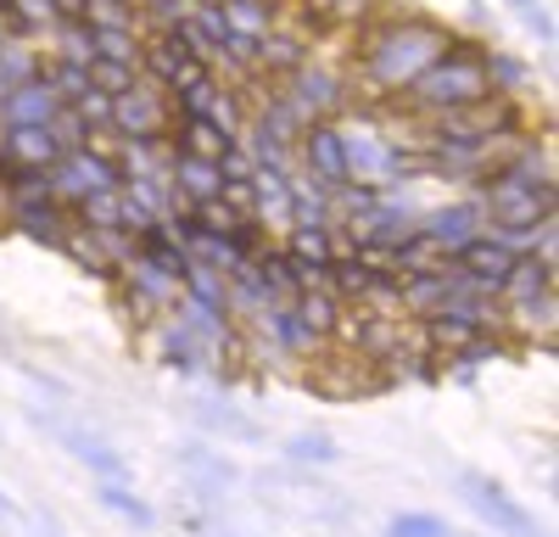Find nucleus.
<instances>
[{
	"mask_svg": "<svg viewBox=\"0 0 559 537\" xmlns=\"http://www.w3.org/2000/svg\"><path fill=\"white\" fill-rule=\"evenodd\" d=\"M453 45L459 39L442 23H426V17L381 23L364 39V79H369V90H403L414 73H426L442 51H453Z\"/></svg>",
	"mask_w": 559,
	"mask_h": 537,
	"instance_id": "f257e3e1",
	"label": "nucleus"
},
{
	"mask_svg": "<svg viewBox=\"0 0 559 537\" xmlns=\"http://www.w3.org/2000/svg\"><path fill=\"white\" fill-rule=\"evenodd\" d=\"M498 96L492 79H487V62L481 51H464V39L453 45V51H442L426 73H414L403 90H397V107L408 112H448V107H471V102H487Z\"/></svg>",
	"mask_w": 559,
	"mask_h": 537,
	"instance_id": "f03ea898",
	"label": "nucleus"
},
{
	"mask_svg": "<svg viewBox=\"0 0 559 537\" xmlns=\"http://www.w3.org/2000/svg\"><path fill=\"white\" fill-rule=\"evenodd\" d=\"M521 134V107L515 96H487L471 107H448V112H426V134L419 146H503Z\"/></svg>",
	"mask_w": 559,
	"mask_h": 537,
	"instance_id": "7ed1b4c3",
	"label": "nucleus"
},
{
	"mask_svg": "<svg viewBox=\"0 0 559 537\" xmlns=\"http://www.w3.org/2000/svg\"><path fill=\"white\" fill-rule=\"evenodd\" d=\"M28 426L45 431L57 448H68V460H79V465L90 470V481H129V460L118 454L107 437L84 431V426H73V420H62V415H51V409H39V403H28Z\"/></svg>",
	"mask_w": 559,
	"mask_h": 537,
	"instance_id": "20e7f679",
	"label": "nucleus"
},
{
	"mask_svg": "<svg viewBox=\"0 0 559 537\" xmlns=\"http://www.w3.org/2000/svg\"><path fill=\"white\" fill-rule=\"evenodd\" d=\"M459 492H464V504L481 515V526H492V537H548L537 526V515L503 481H492L487 470H459Z\"/></svg>",
	"mask_w": 559,
	"mask_h": 537,
	"instance_id": "39448f33",
	"label": "nucleus"
},
{
	"mask_svg": "<svg viewBox=\"0 0 559 537\" xmlns=\"http://www.w3.org/2000/svg\"><path fill=\"white\" fill-rule=\"evenodd\" d=\"M487 207V218H503V224H532L543 213H554V186H532L526 174H515L509 163H498L487 174V186L476 196Z\"/></svg>",
	"mask_w": 559,
	"mask_h": 537,
	"instance_id": "423d86ee",
	"label": "nucleus"
},
{
	"mask_svg": "<svg viewBox=\"0 0 559 537\" xmlns=\"http://www.w3.org/2000/svg\"><path fill=\"white\" fill-rule=\"evenodd\" d=\"M168 123H174L168 90H157L152 79H140L134 90L112 96V112H107V134H118V141H163Z\"/></svg>",
	"mask_w": 559,
	"mask_h": 537,
	"instance_id": "0eeeda50",
	"label": "nucleus"
},
{
	"mask_svg": "<svg viewBox=\"0 0 559 537\" xmlns=\"http://www.w3.org/2000/svg\"><path fill=\"white\" fill-rule=\"evenodd\" d=\"M118 186H123V174H118V163L102 146H79V152H62L51 163V196L62 207L84 202L90 191H118Z\"/></svg>",
	"mask_w": 559,
	"mask_h": 537,
	"instance_id": "6e6552de",
	"label": "nucleus"
},
{
	"mask_svg": "<svg viewBox=\"0 0 559 537\" xmlns=\"http://www.w3.org/2000/svg\"><path fill=\"white\" fill-rule=\"evenodd\" d=\"M297 168H302L308 179H319L324 191L347 186V146H342L336 118H324V123H308V129H302V141H297Z\"/></svg>",
	"mask_w": 559,
	"mask_h": 537,
	"instance_id": "1a4fd4ad",
	"label": "nucleus"
},
{
	"mask_svg": "<svg viewBox=\"0 0 559 537\" xmlns=\"http://www.w3.org/2000/svg\"><path fill=\"white\" fill-rule=\"evenodd\" d=\"M280 84H286V96L313 118V123H324V118H342L347 112V90L336 84V73H324L313 57L292 73V79H280Z\"/></svg>",
	"mask_w": 559,
	"mask_h": 537,
	"instance_id": "9d476101",
	"label": "nucleus"
},
{
	"mask_svg": "<svg viewBox=\"0 0 559 537\" xmlns=\"http://www.w3.org/2000/svg\"><path fill=\"white\" fill-rule=\"evenodd\" d=\"M112 286H123V297H129L134 308H146V313H168L174 297H179V275L157 268L146 252H134V258L118 268V281H112Z\"/></svg>",
	"mask_w": 559,
	"mask_h": 537,
	"instance_id": "9b49d317",
	"label": "nucleus"
},
{
	"mask_svg": "<svg viewBox=\"0 0 559 537\" xmlns=\"http://www.w3.org/2000/svg\"><path fill=\"white\" fill-rule=\"evenodd\" d=\"M419 230H426L448 258L464 247V241H476L487 230V207L476 196H464V202H448V207H431V213H419Z\"/></svg>",
	"mask_w": 559,
	"mask_h": 537,
	"instance_id": "f8f14e48",
	"label": "nucleus"
},
{
	"mask_svg": "<svg viewBox=\"0 0 559 537\" xmlns=\"http://www.w3.org/2000/svg\"><path fill=\"white\" fill-rule=\"evenodd\" d=\"M174 465L197 481V499H202V504H218V492L241 481L236 460H224L218 448H207V442H179V448H174Z\"/></svg>",
	"mask_w": 559,
	"mask_h": 537,
	"instance_id": "ddd939ff",
	"label": "nucleus"
},
{
	"mask_svg": "<svg viewBox=\"0 0 559 537\" xmlns=\"http://www.w3.org/2000/svg\"><path fill=\"white\" fill-rule=\"evenodd\" d=\"M57 112H62V102H57V90H51L45 73L23 79L17 90L0 96V129H12V123H51Z\"/></svg>",
	"mask_w": 559,
	"mask_h": 537,
	"instance_id": "4468645a",
	"label": "nucleus"
},
{
	"mask_svg": "<svg viewBox=\"0 0 559 537\" xmlns=\"http://www.w3.org/2000/svg\"><path fill=\"white\" fill-rule=\"evenodd\" d=\"M152 347H157V358L168 370H179V375H202V370H213V358H207V347L185 331L174 313H163L157 320V331H152Z\"/></svg>",
	"mask_w": 559,
	"mask_h": 537,
	"instance_id": "2eb2a0df",
	"label": "nucleus"
},
{
	"mask_svg": "<svg viewBox=\"0 0 559 537\" xmlns=\"http://www.w3.org/2000/svg\"><path fill=\"white\" fill-rule=\"evenodd\" d=\"M308 57H313V39L302 28H269L258 39V73H269V79H292Z\"/></svg>",
	"mask_w": 559,
	"mask_h": 537,
	"instance_id": "dca6fc26",
	"label": "nucleus"
},
{
	"mask_svg": "<svg viewBox=\"0 0 559 537\" xmlns=\"http://www.w3.org/2000/svg\"><path fill=\"white\" fill-rule=\"evenodd\" d=\"M0 152H7L17 168H51L62 157L51 123H12V129H0Z\"/></svg>",
	"mask_w": 559,
	"mask_h": 537,
	"instance_id": "f3484780",
	"label": "nucleus"
},
{
	"mask_svg": "<svg viewBox=\"0 0 559 537\" xmlns=\"http://www.w3.org/2000/svg\"><path fill=\"white\" fill-rule=\"evenodd\" d=\"M168 179H174V191H179V202H185V207H191V202H207V196H218V191H224L218 163H213V157H197V152H179V146H174Z\"/></svg>",
	"mask_w": 559,
	"mask_h": 537,
	"instance_id": "a211bd4d",
	"label": "nucleus"
},
{
	"mask_svg": "<svg viewBox=\"0 0 559 537\" xmlns=\"http://www.w3.org/2000/svg\"><path fill=\"white\" fill-rule=\"evenodd\" d=\"M12 224H17L28 241L62 247V236L73 230V207H62L57 196H45V202H12Z\"/></svg>",
	"mask_w": 559,
	"mask_h": 537,
	"instance_id": "6ab92c4d",
	"label": "nucleus"
},
{
	"mask_svg": "<svg viewBox=\"0 0 559 537\" xmlns=\"http://www.w3.org/2000/svg\"><path fill=\"white\" fill-rule=\"evenodd\" d=\"M191 415H197L202 431H213V437H224V442H247V448L263 442V426H258L252 415H241L236 403H213V397H202Z\"/></svg>",
	"mask_w": 559,
	"mask_h": 537,
	"instance_id": "aec40b11",
	"label": "nucleus"
},
{
	"mask_svg": "<svg viewBox=\"0 0 559 537\" xmlns=\"http://www.w3.org/2000/svg\"><path fill=\"white\" fill-rule=\"evenodd\" d=\"M168 141L179 146V152H197V157H224L229 146H236V134H224L213 118H174L168 123Z\"/></svg>",
	"mask_w": 559,
	"mask_h": 537,
	"instance_id": "412c9836",
	"label": "nucleus"
},
{
	"mask_svg": "<svg viewBox=\"0 0 559 537\" xmlns=\"http://www.w3.org/2000/svg\"><path fill=\"white\" fill-rule=\"evenodd\" d=\"M96 504L107 510V515H118V521H129L134 532H157V510L140 499V492L129 487V481H96Z\"/></svg>",
	"mask_w": 559,
	"mask_h": 537,
	"instance_id": "4be33fe9",
	"label": "nucleus"
},
{
	"mask_svg": "<svg viewBox=\"0 0 559 537\" xmlns=\"http://www.w3.org/2000/svg\"><path fill=\"white\" fill-rule=\"evenodd\" d=\"M292 308H297V320L331 347V336H336V320H342V297L331 291V286H319V291H297L292 297Z\"/></svg>",
	"mask_w": 559,
	"mask_h": 537,
	"instance_id": "5701e85b",
	"label": "nucleus"
},
{
	"mask_svg": "<svg viewBox=\"0 0 559 537\" xmlns=\"http://www.w3.org/2000/svg\"><path fill=\"white\" fill-rule=\"evenodd\" d=\"M218 7H224V23H229V34L263 39L269 28H280V7H274V0H218Z\"/></svg>",
	"mask_w": 559,
	"mask_h": 537,
	"instance_id": "b1692460",
	"label": "nucleus"
},
{
	"mask_svg": "<svg viewBox=\"0 0 559 537\" xmlns=\"http://www.w3.org/2000/svg\"><path fill=\"white\" fill-rule=\"evenodd\" d=\"M62 252H68V258H73V263L84 268V275H96V281H107V286L118 281V268L107 263V252H102V241H96V236H90V230H84V224H79V218H73V230L62 236Z\"/></svg>",
	"mask_w": 559,
	"mask_h": 537,
	"instance_id": "393cba45",
	"label": "nucleus"
},
{
	"mask_svg": "<svg viewBox=\"0 0 559 537\" xmlns=\"http://www.w3.org/2000/svg\"><path fill=\"white\" fill-rule=\"evenodd\" d=\"M376 12V0H302V17L313 28H347V23H364Z\"/></svg>",
	"mask_w": 559,
	"mask_h": 537,
	"instance_id": "a878e982",
	"label": "nucleus"
},
{
	"mask_svg": "<svg viewBox=\"0 0 559 537\" xmlns=\"http://www.w3.org/2000/svg\"><path fill=\"white\" fill-rule=\"evenodd\" d=\"M481 62H487V79H492L498 96H526V90H532V68H526L521 57H509V51H481Z\"/></svg>",
	"mask_w": 559,
	"mask_h": 537,
	"instance_id": "bb28decb",
	"label": "nucleus"
},
{
	"mask_svg": "<svg viewBox=\"0 0 559 537\" xmlns=\"http://www.w3.org/2000/svg\"><path fill=\"white\" fill-rule=\"evenodd\" d=\"M286 460L292 465H342V448H336L331 431H297L286 442Z\"/></svg>",
	"mask_w": 559,
	"mask_h": 537,
	"instance_id": "cd10ccee",
	"label": "nucleus"
},
{
	"mask_svg": "<svg viewBox=\"0 0 559 537\" xmlns=\"http://www.w3.org/2000/svg\"><path fill=\"white\" fill-rule=\"evenodd\" d=\"M90 28H123V34H140V7L134 0H84L79 12Z\"/></svg>",
	"mask_w": 559,
	"mask_h": 537,
	"instance_id": "c85d7f7f",
	"label": "nucleus"
},
{
	"mask_svg": "<svg viewBox=\"0 0 559 537\" xmlns=\"http://www.w3.org/2000/svg\"><path fill=\"white\" fill-rule=\"evenodd\" d=\"M51 28H57V57L90 68V57H96V34H90V23H84V17H62V23H51Z\"/></svg>",
	"mask_w": 559,
	"mask_h": 537,
	"instance_id": "c756f323",
	"label": "nucleus"
},
{
	"mask_svg": "<svg viewBox=\"0 0 559 537\" xmlns=\"http://www.w3.org/2000/svg\"><path fill=\"white\" fill-rule=\"evenodd\" d=\"M140 79H146V73H140L134 62H112V57H90V84H96L102 96H123V90H134Z\"/></svg>",
	"mask_w": 559,
	"mask_h": 537,
	"instance_id": "7c9ffc66",
	"label": "nucleus"
},
{
	"mask_svg": "<svg viewBox=\"0 0 559 537\" xmlns=\"http://www.w3.org/2000/svg\"><path fill=\"white\" fill-rule=\"evenodd\" d=\"M34 73H45V68L34 62V45H23V39H0V79L17 90V84L34 79Z\"/></svg>",
	"mask_w": 559,
	"mask_h": 537,
	"instance_id": "2f4dec72",
	"label": "nucleus"
},
{
	"mask_svg": "<svg viewBox=\"0 0 559 537\" xmlns=\"http://www.w3.org/2000/svg\"><path fill=\"white\" fill-rule=\"evenodd\" d=\"M45 79H51V90H57V102H62V107H73L84 90H90V68H84V62H62V57L45 68Z\"/></svg>",
	"mask_w": 559,
	"mask_h": 537,
	"instance_id": "473e14b6",
	"label": "nucleus"
},
{
	"mask_svg": "<svg viewBox=\"0 0 559 537\" xmlns=\"http://www.w3.org/2000/svg\"><path fill=\"white\" fill-rule=\"evenodd\" d=\"M7 12L17 17V34H39V28H51V23H62V12H57V0H7Z\"/></svg>",
	"mask_w": 559,
	"mask_h": 537,
	"instance_id": "72a5a7b5",
	"label": "nucleus"
},
{
	"mask_svg": "<svg viewBox=\"0 0 559 537\" xmlns=\"http://www.w3.org/2000/svg\"><path fill=\"white\" fill-rule=\"evenodd\" d=\"M51 134H57V146L62 152H79V146H96V129H90L73 107H62L57 118H51Z\"/></svg>",
	"mask_w": 559,
	"mask_h": 537,
	"instance_id": "f704fd0d",
	"label": "nucleus"
},
{
	"mask_svg": "<svg viewBox=\"0 0 559 537\" xmlns=\"http://www.w3.org/2000/svg\"><path fill=\"white\" fill-rule=\"evenodd\" d=\"M442 532L448 526L437 515H426V510H403V515L386 521V537H442Z\"/></svg>",
	"mask_w": 559,
	"mask_h": 537,
	"instance_id": "c9c22d12",
	"label": "nucleus"
},
{
	"mask_svg": "<svg viewBox=\"0 0 559 537\" xmlns=\"http://www.w3.org/2000/svg\"><path fill=\"white\" fill-rule=\"evenodd\" d=\"M73 112H79V118H84L90 129H96V134H102V129H107V112H112V96H102V90H96V84H90V90H84V96L73 102Z\"/></svg>",
	"mask_w": 559,
	"mask_h": 537,
	"instance_id": "e433bc0d",
	"label": "nucleus"
},
{
	"mask_svg": "<svg viewBox=\"0 0 559 537\" xmlns=\"http://www.w3.org/2000/svg\"><path fill=\"white\" fill-rule=\"evenodd\" d=\"M521 17L537 28V39H543V45H554V17H548V7H543V0H526V7H521Z\"/></svg>",
	"mask_w": 559,
	"mask_h": 537,
	"instance_id": "4c0bfd02",
	"label": "nucleus"
},
{
	"mask_svg": "<svg viewBox=\"0 0 559 537\" xmlns=\"http://www.w3.org/2000/svg\"><path fill=\"white\" fill-rule=\"evenodd\" d=\"M0 521H7V526H23V515H17V504H12L7 487H0Z\"/></svg>",
	"mask_w": 559,
	"mask_h": 537,
	"instance_id": "58836bf2",
	"label": "nucleus"
},
{
	"mask_svg": "<svg viewBox=\"0 0 559 537\" xmlns=\"http://www.w3.org/2000/svg\"><path fill=\"white\" fill-rule=\"evenodd\" d=\"M34 537H62V521L51 515V510H39V532Z\"/></svg>",
	"mask_w": 559,
	"mask_h": 537,
	"instance_id": "ea45409f",
	"label": "nucleus"
},
{
	"mask_svg": "<svg viewBox=\"0 0 559 537\" xmlns=\"http://www.w3.org/2000/svg\"><path fill=\"white\" fill-rule=\"evenodd\" d=\"M509 7H515V12H521V7H526V0H509Z\"/></svg>",
	"mask_w": 559,
	"mask_h": 537,
	"instance_id": "a19ab883",
	"label": "nucleus"
},
{
	"mask_svg": "<svg viewBox=\"0 0 559 537\" xmlns=\"http://www.w3.org/2000/svg\"><path fill=\"white\" fill-rule=\"evenodd\" d=\"M442 537H464V532H442Z\"/></svg>",
	"mask_w": 559,
	"mask_h": 537,
	"instance_id": "79ce46f5",
	"label": "nucleus"
}]
</instances>
